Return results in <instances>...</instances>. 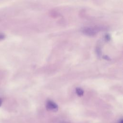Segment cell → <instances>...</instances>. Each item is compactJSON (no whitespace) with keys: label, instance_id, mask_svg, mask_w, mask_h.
<instances>
[{"label":"cell","instance_id":"obj_7","mask_svg":"<svg viewBox=\"0 0 123 123\" xmlns=\"http://www.w3.org/2000/svg\"><path fill=\"white\" fill-rule=\"evenodd\" d=\"M1 103H2V101H1V99L0 98V106L1 105Z\"/></svg>","mask_w":123,"mask_h":123},{"label":"cell","instance_id":"obj_5","mask_svg":"<svg viewBox=\"0 0 123 123\" xmlns=\"http://www.w3.org/2000/svg\"><path fill=\"white\" fill-rule=\"evenodd\" d=\"M110 37L109 35H107L106 36V39L108 40V39H110Z\"/></svg>","mask_w":123,"mask_h":123},{"label":"cell","instance_id":"obj_6","mask_svg":"<svg viewBox=\"0 0 123 123\" xmlns=\"http://www.w3.org/2000/svg\"><path fill=\"white\" fill-rule=\"evenodd\" d=\"M118 123H123V120L122 119H121V120L119 121V122Z\"/></svg>","mask_w":123,"mask_h":123},{"label":"cell","instance_id":"obj_3","mask_svg":"<svg viewBox=\"0 0 123 123\" xmlns=\"http://www.w3.org/2000/svg\"><path fill=\"white\" fill-rule=\"evenodd\" d=\"M76 93L79 96H82L84 94V91L82 88L77 87L76 88Z\"/></svg>","mask_w":123,"mask_h":123},{"label":"cell","instance_id":"obj_8","mask_svg":"<svg viewBox=\"0 0 123 123\" xmlns=\"http://www.w3.org/2000/svg\"></svg>","mask_w":123,"mask_h":123},{"label":"cell","instance_id":"obj_2","mask_svg":"<svg viewBox=\"0 0 123 123\" xmlns=\"http://www.w3.org/2000/svg\"><path fill=\"white\" fill-rule=\"evenodd\" d=\"M84 32L86 34H88V35H93L95 34V31H93L91 28H87L84 29Z\"/></svg>","mask_w":123,"mask_h":123},{"label":"cell","instance_id":"obj_1","mask_svg":"<svg viewBox=\"0 0 123 123\" xmlns=\"http://www.w3.org/2000/svg\"><path fill=\"white\" fill-rule=\"evenodd\" d=\"M46 108L48 111H56L58 110V106L53 101L51 100H49L46 103Z\"/></svg>","mask_w":123,"mask_h":123},{"label":"cell","instance_id":"obj_4","mask_svg":"<svg viewBox=\"0 0 123 123\" xmlns=\"http://www.w3.org/2000/svg\"><path fill=\"white\" fill-rule=\"evenodd\" d=\"M5 38V35L2 33H0V40L3 39Z\"/></svg>","mask_w":123,"mask_h":123}]
</instances>
